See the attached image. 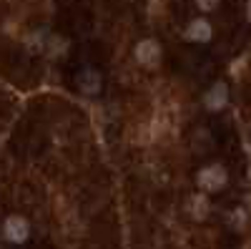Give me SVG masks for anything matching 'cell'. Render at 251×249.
I'll return each instance as SVG.
<instances>
[{"mask_svg":"<svg viewBox=\"0 0 251 249\" xmlns=\"http://www.w3.org/2000/svg\"><path fill=\"white\" fill-rule=\"evenodd\" d=\"M48 53L50 55H60V53H66V48H68V43H66V40H63V38H50L48 40Z\"/></svg>","mask_w":251,"mask_h":249,"instance_id":"obj_8","label":"cell"},{"mask_svg":"<svg viewBox=\"0 0 251 249\" xmlns=\"http://www.w3.org/2000/svg\"><path fill=\"white\" fill-rule=\"evenodd\" d=\"M211 35H214V28H211V23H208L206 18L191 20V23H188V28L183 30V38L188 40V43H208V40H211Z\"/></svg>","mask_w":251,"mask_h":249,"instance_id":"obj_4","label":"cell"},{"mask_svg":"<svg viewBox=\"0 0 251 249\" xmlns=\"http://www.w3.org/2000/svg\"><path fill=\"white\" fill-rule=\"evenodd\" d=\"M75 83H78V91L80 93H86V96H96L103 86V81H100V73L93 71V68H83L78 76H75Z\"/></svg>","mask_w":251,"mask_h":249,"instance_id":"obj_6","label":"cell"},{"mask_svg":"<svg viewBox=\"0 0 251 249\" xmlns=\"http://www.w3.org/2000/svg\"><path fill=\"white\" fill-rule=\"evenodd\" d=\"M188 214H191L194 219H203V217L208 214V199H206L203 192L191 196V204H188Z\"/></svg>","mask_w":251,"mask_h":249,"instance_id":"obj_7","label":"cell"},{"mask_svg":"<svg viewBox=\"0 0 251 249\" xmlns=\"http://www.w3.org/2000/svg\"><path fill=\"white\" fill-rule=\"evenodd\" d=\"M231 221H234V226H236V229H241V226H244V221H246V217H244V209H236V212H234V217H231Z\"/></svg>","mask_w":251,"mask_h":249,"instance_id":"obj_10","label":"cell"},{"mask_svg":"<svg viewBox=\"0 0 251 249\" xmlns=\"http://www.w3.org/2000/svg\"><path fill=\"white\" fill-rule=\"evenodd\" d=\"M219 3H221V0H196V8L203 10V13H214L219 8Z\"/></svg>","mask_w":251,"mask_h":249,"instance_id":"obj_9","label":"cell"},{"mask_svg":"<svg viewBox=\"0 0 251 249\" xmlns=\"http://www.w3.org/2000/svg\"><path fill=\"white\" fill-rule=\"evenodd\" d=\"M3 234L8 242L13 244H20V242H25L28 234H30V224L23 219V217H8L5 224H3Z\"/></svg>","mask_w":251,"mask_h":249,"instance_id":"obj_3","label":"cell"},{"mask_svg":"<svg viewBox=\"0 0 251 249\" xmlns=\"http://www.w3.org/2000/svg\"><path fill=\"white\" fill-rule=\"evenodd\" d=\"M196 181L203 189V194L206 192H221L226 186V181H228V174H226V169L221 164H211V166H203V169L199 171Z\"/></svg>","mask_w":251,"mask_h":249,"instance_id":"obj_1","label":"cell"},{"mask_svg":"<svg viewBox=\"0 0 251 249\" xmlns=\"http://www.w3.org/2000/svg\"><path fill=\"white\" fill-rule=\"evenodd\" d=\"M246 20H249V26H251V0H246Z\"/></svg>","mask_w":251,"mask_h":249,"instance_id":"obj_11","label":"cell"},{"mask_svg":"<svg viewBox=\"0 0 251 249\" xmlns=\"http://www.w3.org/2000/svg\"><path fill=\"white\" fill-rule=\"evenodd\" d=\"M136 60L143 66V68H156L161 63V46L158 40H141L136 46Z\"/></svg>","mask_w":251,"mask_h":249,"instance_id":"obj_2","label":"cell"},{"mask_svg":"<svg viewBox=\"0 0 251 249\" xmlns=\"http://www.w3.org/2000/svg\"><path fill=\"white\" fill-rule=\"evenodd\" d=\"M226 103H228V86H226L224 81H219V83H214V86L206 91L203 106H206L208 111H221Z\"/></svg>","mask_w":251,"mask_h":249,"instance_id":"obj_5","label":"cell"}]
</instances>
